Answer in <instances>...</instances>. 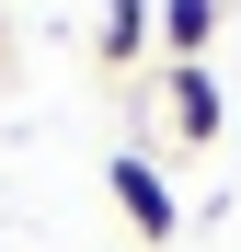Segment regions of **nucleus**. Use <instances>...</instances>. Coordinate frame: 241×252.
<instances>
[{
  "label": "nucleus",
  "instance_id": "nucleus-4",
  "mask_svg": "<svg viewBox=\"0 0 241 252\" xmlns=\"http://www.w3.org/2000/svg\"><path fill=\"white\" fill-rule=\"evenodd\" d=\"M218 23H230V0H161V58H207Z\"/></svg>",
  "mask_w": 241,
  "mask_h": 252
},
{
  "label": "nucleus",
  "instance_id": "nucleus-1",
  "mask_svg": "<svg viewBox=\"0 0 241 252\" xmlns=\"http://www.w3.org/2000/svg\"><path fill=\"white\" fill-rule=\"evenodd\" d=\"M103 195H115V218H127L149 252H172V229H184V206H172V172H161L149 149H115L103 160Z\"/></svg>",
  "mask_w": 241,
  "mask_h": 252
},
{
  "label": "nucleus",
  "instance_id": "nucleus-5",
  "mask_svg": "<svg viewBox=\"0 0 241 252\" xmlns=\"http://www.w3.org/2000/svg\"><path fill=\"white\" fill-rule=\"evenodd\" d=\"M0 34H12V12H0Z\"/></svg>",
  "mask_w": 241,
  "mask_h": 252
},
{
  "label": "nucleus",
  "instance_id": "nucleus-2",
  "mask_svg": "<svg viewBox=\"0 0 241 252\" xmlns=\"http://www.w3.org/2000/svg\"><path fill=\"white\" fill-rule=\"evenodd\" d=\"M161 115H172V138H184V149H207L218 126H230L218 69H207V58H161Z\"/></svg>",
  "mask_w": 241,
  "mask_h": 252
},
{
  "label": "nucleus",
  "instance_id": "nucleus-3",
  "mask_svg": "<svg viewBox=\"0 0 241 252\" xmlns=\"http://www.w3.org/2000/svg\"><path fill=\"white\" fill-rule=\"evenodd\" d=\"M92 58H103V69L161 58V0H103V12H92Z\"/></svg>",
  "mask_w": 241,
  "mask_h": 252
}]
</instances>
